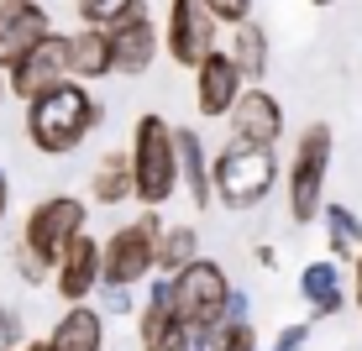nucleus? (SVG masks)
<instances>
[{
	"label": "nucleus",
	"mask_w": 362,
	"mask_h": 351,
	"mask_svg": "<svg viewBox=\"0 0 362 351\" xmlns=\"http://www.w3.org/2000/svg\"><path fill=\"white\" fill-rule=\"evenodd\" d=\"M105 121V100L95 95V84H58V90L37 95L32 105H21V126H27V142L42 157H69L74 147H84Z\"/></svg>",
	"instance_id": "f257e3e1"
},
{
	"label": "nucleus",
	"mask_w": 362,
	"mask_h": 351,
	"mask_svg": "<svg viewBox=\"0 0 362 351\" xmlns=\"http://www.w3.org/2000/svg\"><path fill=\"white\" fill-rule=\"evenodd\" d=\"M132 184H136V205L142 210H163L179 184V126L163 121L158 110H142L132 121Z\"/></svg>",
	"instance_id": "f03ea898"
},
{
	"label": "nucleus",
	"mask_w": 362,
	"mask_h": 351,
	"mask_svg": "<svg viewBox=\"0 0 362 351\" xmlns=\"http://www.w3.org/2000/svg\"><path fill=\"white\" fill-rule=\"evenodd\" d=\"M210 184H216V205L247 215L279 189V157H273V147L226 142L210 153Z\"/></svg>",
	"instance_id": "7ed1b4c3"
},
{
	"label": "nucleus",
	"mask_w": 362,
	"mask_h": 351,
	"mask_svg": "<svg viewBox=\"0 0 362 351\" xmlns=\"http://www.w3.org/2000/svg\"><path fill=\"white\" fill-rule=\"evenodd\" d=\"M158 231H163V210H136V220H121L100 242V283L136 288L158 278Z\"/></svg>",
	"instance_id": "20e7f679"
},
{
	"label": "nucleus",
	"mask_w": 362,
	"mask_h": 351,
	"mask_svg": "<svg viewBox=\"0 0 362 351\" xmlns=\"http://www.w3.org/2000/svg\"><path fill=\"white\" fill-rule=\"evenodd\" d=\"M331 147H336V131L326 121H310L294 136V153H289V220L294 225H315L320 210H326Z\"/></svg>",
	"instance_id": "39448f33"
},
{
	"label": "nucleus",
	"mask_w": 362,
	"mask_h": 351,
	"mask_svg": "<svg viewBox=\"0 0 362 351\" xmlns=\"http://www.w3.org/2000/svg\"><path fill=\"white\" fill-rule=\"evenodd\" d=\"M84 231H90V199H79V194H47V199H37V205L27 210V220H21V246L53 273Z\"/></svg>",
	"instance_id": "423d86ee"
},
{
	"label": "nucleus",
	"mask_w": 362,
	"mask_h": 351,
	"mask_svg": "<svg viewBox=\"0 0 362 351\" xmlns=\"http://www.w3.org/2000/svg\"><path fill=\"white\" fill-rule=\"evenodd\" d=\"M231 278L216 257H194L184 273H173V309L189 331H205V325H221L226 320V304H231Z\"/></svg>",
	"instance_id": "0eeeda50"
},
{
	"label": "nucleus",
	"mask_w": 362,
	"mask_h": 351,
	"mask_svg": "<svg viewBox=\"0 0 362 351\" xmlns=\"http://www.w3.org/2000/svg\"><path fill=\"white\" fill-rule=\"evenodd\" d=\"M216 47H221V21L205 11V0H168V16H163V53H168V64L194 73Z\"/></svg>",
	"instance_id": "6e6552de"
},
{
	"label": "nucleus",
	"mask_w": 362,
	"mask_h": 351,
	"mask_svg": "<svg viewBox=\"0 0 362 351\" xmlns=\"http://www.w3.org/2000/svg\"><path fill=\"white\" fill-rule=\"evenodd\" d=\"M6 84H11V100H21V105H32L37 95L69 84V32H53L47 42H37L32 53L6 73Z\"/></svg>",
	"instance_id": "1a4fd4ad"
},
{
	"label": "nucleus",
	"mask_w": 362,
	"mask_h": 351,
	"mask_svg": "<svg viewBox=\"0 0 362 351\" xmlns=\"http://www.w3.org/2000/svg\"><path fill=\"white\" fill-rule=\"evenodd\" d=\"M47 37H53V11L42 0H0V73H11Z\"/></svg>",
	"instance_id": "9d476101"
},
{
	"label": "nucleus",
	"mask_w": 362,
	"mask_h": 351,
	"mask_svg": "<svg viewBox=\"0 0 362 351\" xmlns=\"http://www.w3.org/2000/svg\"><path fill=\"white\" fill-rule=\"evenodd\" d=\"M247 95V79H242V69L231 64V53L226 47H216V53L205 58V64L194 69V110L205 121H226L231 110H236V100Z\"/></svg>",
	"instance_id": "9b49d317"
},
{
	"label": "nucleus",
	"mask_w": 362,
	"mask_h": 351,
	"mask_svg": "<svg viewBox=\"0 0 362 351\" xmlns=\"http://www.w3.org/2000/svg\"><path fill=\"white\" fill-rule=\"evenodd\" d=\"M226 126H231V142L279 147L284 142V105H279V95L263 90V84H247V95L236 100V110L226 116Z\"/></svg>",
	"instance_id": "f8f14e48"
},
{
	"label": "nucleus",
	"mask_w": 362,
	"mask_h": 351,
	"mask_svg": "<svg viewBox=\"0 0 362 351\" xmlns=\"http://www.w3.org/2000/svg\"><path fill=\"white\" fill-rule=\"evenodd\" d=\"M110 42H116V73L127 79H142L147 69L158 64V47H163V27L147 6H136L132 16H121L110 27Z\"/></svg>",
	"instance_id": "ddd939ff"
},
{
	"label": "nucleus",
	"mask_w": 362,
	"mask_h": 351,
	"mask_svg": "<svg viewBox=\"0 0 362 351\" xmlns=\"http://www.w3.org/2000/svg\"><path fill=\"white\" fill-rule=\"evenodd\" d=\"M53 294L64 299V304H90L100 294V242L90 231H84L79 242L69 246V257L53 268Z\"/></svg>",
	"instance_id": "4468645a"
},
{
	"label": "nucleus",
	"mask_w": 362,
	"mask_h": 351,
	"mask_svg": "<svg viewBox=\"0 0 362 351\" xmlns=\"http://www.w3.org/2000/svg\"><path fill=\"white\" fill-rule=\"evenodd\" d=\"M116 73V42H110V27H74L69 32V79L79 84H100Z\"/></svg>",
	"instance_id": "2eb2a0df"
},
{
	"label": "nucleus",
	"mask_w": 362,
	"mask_h": 351,
	"mask_svg": "<svg viewBox=\"0 0 362 351\" xmlns=\"http://www.w3.org/2000/svg\"><path fill=\"white\" fill-rule=\"evenodd\" d=\"M299 299L310 304V315L315 320H331V315H341L346 309V273H341V262L336 257H315V262H305L299 268Z\"/></svg>",
	"instance_id": "dca6fc26"
},
{
	"label": "nucleus",
	"mask_w": 362,
	"mask_h": 351,
	"mask_svg": "<svg viewBox=\"0 0 362 351\" xmlns=\"http://www.w3.org/2000/svg\"><path fill=\"white\" fill-rule=\"evenodd\" d=\"M53 351H105V309L100 304H64L58 325L47 331Z\"/></svg>",
	"instance_id": "f3484780"
},
{
	"label": "nucleus",
	"mask_w": 362,
	"mask_h": 351,
	"mask_svg": "<svg viewBox=\"0 0 362 351\" xmlns=\"http://www.w3.org/2000/svg\"><path fill=\"white\" fill-rule=\"evenodd\" d=\"M179 184L189 194L194 210L216 205V184H210V153H205V136L194 126H179Z\"/></svg>",
	"instance_id": "a211bd4d"
},
{
	"label": "nucleus",
	"mask_w": 362,
	"mask_h": 351,
	"mask_svg": "<svg viewBox=\"0 0 362 351\" xmlns=\"http://www.w3.org/2000/svg\"><path fill=\"white\" fill-rule=\"evenodd\" d=\"M194 331L179 320L173 304H142L136 309V346L142 351H189Z\"/></svg>",
	"instance_id": "6ab92c4d"
},
{
	"label": "nucleus",
	"mask_w": 362,
	"mask_h": 351,
	"mask_svg": "<svg viewBox=\"0 0 362 351\" xmlns=\"http://www.w3.org/2000/svg\"><path fill=\"white\" fill-rule=\"evenodd\" d=\"M127 199H136V184H132V153L110 147V153H100L95 173H90V205H100V210H121Z\"/></svg>",
	"instance_id": "aec40b11"
},
{
	"label": "nucleus",
	"mask_w": 362,
	"mask_h": 351,
	"mask_svg": "<svg viewBox=\"0 0 362 351\" xmlns=\"http://www.w3.org/2000/svg\"><path fill=\"white\" fill-rule=\"evenodd\" d=\"M226 53H231V64L242 69V79H247V84H263L273 47H268V32L257 27V21H242V27H231V37H226Z\"/></svg>",
	"instance_id": "412c9836"
},
{
	"label": "nucleus",
	"mask_w": 362,
	"mask_h": 351,
	"mask_svg": "<svg viewBox=\"0 0 362 351\" xmlns=\"http://www.w3.org/2000/svg\"><path fill=\"white\" fill-rule=\"evenodd\" d=\"M194 257H205V252H199V231H194L189 220H173V225L158 231V273H163V278L184 273Z\"/></svg>",
	"instance_id": "4be33fe9"
},
{
	"label": "nucleus",
	"mask_w": 362,
	"mask_h": 351,
	"mask_svg": "<svg viewBox=\"0 0 362 351\" xmlns=\"http://www.w3.org/2000/svg\"><path fill=\"white\" fill-rule=\"evenodd\" d=\"M320 225H326V246H331L336 262H352V257L362 252V215H357V210L331 205V199H326V210H320Z\"/></svg>",
	"instance_id": "5701e85b"
},
{
	"label": "nucleus",
	"mask_w": 362,
	"mask_h": 351,
	"mask_svg": "<svg viewBox=\"0 0 362 351\" xmlns=\"http://www.w3.org/2000/svg\"><path fill=\"white\" fill-rule=\"evenodd\" d=\"M136 6H142V0H74V11H79L84 27H116V21L132 16Z\"/></svg>",
	"instance_id": "b1692460"
},
{
	"label": "nucleus",
	"mask_w": 362,
	"mask_h": 351,
	"mask_svg": "<svg viewBox=\"0 0 362 351\" xmlns=\"http://www.w3.org/2000/svg\"><path fill=\"white\" fill-rule=\"evenodd\" d=\"M216 351H257V331H252V325L221 320L216 325Z\"/></svg>",
	"instance_id": "393cba45"
},
{
	"label": "nucleus",
	"mask_w": 362,
	"mask_h": 351,
	"mask_svg": "<svg viewBox=\"0 0 362 351\" xmlns=\"http://www.w3.org/2000/svg\"><path fill=\"white\" fill-rule=\"evenodd\" d=\"M27 346V320H21V309L0 304V351H21Z\"/></svg>",
	"instance_id": "a878e982"
},
{
	"label": "nucleus",
	"mask_w": 362,
	"mask_h": 351,
	"mask_svg": "<svg viewBox=\"0 0 362 351\" xmlns=\"http://www.w3.org/2000/svg\"><path fill=\"white\" fill-rule=\"evenodd\" d=\"M11 262H16V273H21V283H27V288H42V283H53V273H47L42 268V262H37L32 252H27V246H11Z\"/></svg>",
	"instance_id": "bb28decb"
},
{
	"label": "nucleus",
	"mask_w": 362,
	"mask_h": 351,
	"mask_svg": "<svg viewBox=\"0 0 362 351\" xmlns=\"http://www.w3.org/2000/svg\"><path fill=\"white\" fill-rule=\"evenodd\" d=\"M205 11L221 21V27H242V21H252V0H205Z\"/></svg>",
	"instance_id": "cd10ccee"
},
{
	"label": "nucleus",
	"mask_w": 362,
	"mask_h": 351,
	"mask_svg": "<svg viewBox=\"0 0 362 351\" xmlns=\"http://www.w3.org/2000/svg\"><path fill=\"white\" fill-rule=\"evenodd\" d=\"M100 309H105V315H132L136 299H132V288H105L100 283Z\"/></svg>",
	"instance_id": "c85d7f7f"
},
{
	"label": "nucleus",
	"mask_w": 362,
	"mask_h": 351,
	"mask_svg": "<svg viewBox=\"0 0 362 351\" xmlns=\"http://www.w3.org/2000/svg\"><path fill=\"white\" fill-rule=\"evenodd\" d=\"M305 341H310V325L294 320V325H284V331L273 335V351H305Z\"/></svg>",
	"instance_id": "c756f323"
},
{
	"label": "nucleus",
	"mask_w": 362,
	"mask_h": 351,
	"mask_svg": "<svg viewBox=\"0 0 362 351\" xmlns=\"http://www.w3.org/2000/svg\"><path fill=\"white\" fill-rule=\"evenodd\" d=\"M226 320H231V325H252V294H242V288H231Z\"/></svg>",
	"instance_id": "7c9ffc66"
},
{
	"label": "nucleus",
	"mask_w": 362,
	"mask_h": 351,
	"mask_svg": "<svg viewBox=\"0 0 362 351\" xmlns=\"http://www.w3.org/2000/svg\"><path fill=\"white\" fill-rule=\"evenodd\" d=\"M6 215H11V173L0 168V225H6Z\"/></svg>",
	"instance_id": "2f4dec72"
},
{
	"label": "nucleus",
	"mask_w": 362,
	"mask_h": 351,
	"mask_svg": "<svg viewBox=\"0 0 362 351\" xmlns=\"http://www.w3.org/2000/svg\"><path fill=\"white\" fill-rule=\"evenodd\" d=\"M352 304L362 309V252L352 257Z\"/></svg>",
	"instance_id": "473e14b6"
},
{
	"label": "nucleus",
	"mask_w": 362,
	"mask_h": 351,
	"mask_svg": "<svg viewBox=\"0 0 362 351\" xmlns=\"http://www.w3.org/2000/svg\"><path fill=\"white\" fill-rule=\"evenodd\" d=\"M252 257L263 262V268H279V252H273V246H252Z\"/></svg>",
	"instance_id": "72a5a7b5"
},
{
	"label": "nucleus",
	"mask_w": 362,
	"mask_h": 351,
	"mask_svg": "<svg viewBox=\"0 0 362 351\" xmlns=\"http://www.w3.org/2000/svg\"><path fill=\"white\" fill-rule=\"evenodd\" d=\"M21 351H53V346H47V335H27V346H21Z\"/></svg>",
	"instance_id": "f704fd0d"
},
{
	"label": "nucleus",
	"mask_w": 362,
	"mask_h": 351,
	"mask_svg": "<svg viewBox=\"0 0 362 351\" xmlns=\"http://www.w3.org/2000/svg\"><path fill=\"white\" fill-rule=\"evenodd\" d=\"M6 100H11V84H6V73H0V105H6Z\"/></svg>",
	"instance_id": "c9c22d12"
},
{
	"label": "nucleus",
	"mask_w": 362,
	"mask_h": 351,
	"mask_svg": "<svg viewBox=\"0 0 362 351\" xmlns=\"http://www.w3.org/2000/svg\"><path fill=\"white\" fill-rule=\"evenodd\" d=\"M310 6H315V11H331V6H336V0H310Z\"/></svg>",
	"instance_id": "e433bc0d"
},
{
	"label": "nucleus",
	"mask_w": 362,
	"mask_h": 351,
	"mask_svg": "<svg viewBox=\"0 0 362 351\" xmlns=\"http://www.w3.org/2000/svg\"><path fill=\"white\" fill-rule=\"evenodd\" d=\"M257 351H273V346H257Z\"/></svg>",
	"instance_id": "4c0bfd02"
},
{
	"label": "nucleus",
	"mask_w": 362,
	"mask_h": 351,
	"mask_svg": "<svg viewBox=\"0 0 362 351\" xmlns=\"http://www.w3.org/2000/svg\"><path fill=\"white\" fill-rule=\"evenodd\" d=\"M105 351H110V346H105Z\"/></svg>",
	"instance_id": "58836bf2"
}]
</instances>
